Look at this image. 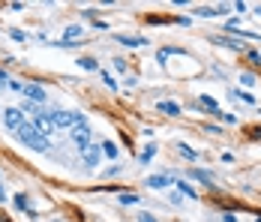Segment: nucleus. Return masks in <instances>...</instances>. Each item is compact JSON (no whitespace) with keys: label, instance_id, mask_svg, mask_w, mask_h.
<instances>
[{"label":"nucleus","instance_id":"f257e3e1","mask_svg":"<svg viewBox=\"0 0 261 222\" xmlns=\"http://www.w3.org/2000/svg\"><path fill=\"white\" fill-rule=\"evenodd\" d=\"M15 135H18V138H21V141H24L30 150H36V153H48V150H51V138H45V135H42L36 126L27 124V120H24V126H21Z\"/></svg>","mask_w":261,"mask_h":222},{"label":"nucleus","instance_id":"f03ea898","mask_svg":"<svg viewBox=\"0 0 261 222\" xmlns=\"http://www.w3.org/2000/svg\"><path fill=\"white\" fill-rule=\"evenodd\" d=\"M69 141H72L79 150L90 147V144H93V129H90V124H87V120H81V124L72 126V129H69Z\"/></svg>","mask_w":261,"mask_h":222},{"label":"nucleus","instance_id":"7ed1b4c3","mask_svg":"<svg viewBox=\"0 0 261 222\" xmlns=\"http://www.w3.org/2000/svg\"><path fill=\"white\" fill-rule=\"evenodd\" d=\"M51 120L57 129H72L75 124H81L84 120V114H79V111H63V108H54L51 111Z\"/></svg>","mask_w":261,"mask_h":222},{"label":"nucleus","instance_id":"20e7f679","mask_svg":"<svg viewBox=\"0 0 261 222\" xmlns=\"http://www.w3.org/2000/svg\"><path fill=\"white\" fill-rule=\"evenodd\" d=\"M3 124H6L9 132H18V129L24 126V111H21V108H6V111H3Z\"/></svg>","mask_w":261,"mask_h":222},{"label":"nucleus","instance_id":"39448f33","mask_svg":"<svg viewBox=\"0 0 261 222\" xmlns=\"http://www.w3.org/2000/svg\"><path fill=\"white\" fill-rule=\"evenodd\" d=\"M33 126H36L45 138H51V132H57V126H54V120H51V111H39L36 120H33Z\"/></svg>","mask_w":261,"mask_h":222},{"label":"nucleus","instance_id":"423d86ee","mask_svg":"<svg viewBox=\"0 0 261 222\" xmlns=\"http://www.w3.org/2000/svg\"><path fill=\"white\" fill-rule=\"evenodd\" d=\"M81 156H84V165H87V168H96L99 159H102V147H99V144H90V147L81 150Z\"/></svg>","mask_w":261,"mask_h":222},{"label":"nucleus","instance_id":"0eeeda50","mask_svg":"<svg viewBox=\"0 0 261 222\" xmlns=\"http://www.w3.org/2000/svg\"><path fill=\"white\" fill-rule=\"evenodd\" d=\"M21 93L27 96V102H36V105H42V102L48 99V93H45L39 84H24V90H21Z\"/></svg>","mask_w":261,"mask_h":222},{"label":"nucleus","instance_id":"6e6552de","mask_svg":"<svg viewBox=\"0 0 261 222\" xmlns=\"http://www.w3.org/2000/svg\"><path fill=\"white\" fill-rule=\"evenodd\" d=\"M231 6H225V3H219V6H201V9H195L201 18H216V15H225Z\"/></svg>","mask_w":261,"mask_h":222},{"label":"nucleus","instance_id":"1a4fd4ad","mask_svg":"<svg viewBox=\"0 0 261 222\" xmlns=\"http://www.w3.org/2000/svg\"><path fill=\"white\" fill-rule=\"evenodd\" d=\"M144 183H147L150 189H168V186H171L174 180H171V177H165V174H150V177H147Z\"/></svg>","mask_w":261,"mask_h":222},{"label":"nucleus","instance_id":"9d476101","mask_svg":"<svg viewBox=\"0 0 261 222\" xmlns=\"http://www.w3.org/2000/svg\"><path fill=\"white\" fill-rule=\"evenodd\" d=\"M156 108L162 111V114H168V117H177V114L183 111V108L177 105V102H174V99H162V102H159Z\"/></svg>","mask_w":261,"mask_h":222},{"label":"nucleus","instance_id":"9b49d317","mask_svg":"<svg viewBox=\"0 0 261 222\" xmlns=\"http://www.w3.org/2000/svg\"><path fill=\"white\" fill-rule=\"evenodd\" d=\"M120 45H129V48H144L147 45V36H114Z\"/></svg>","mask_w":261,"mask_h":222},{"label":"nucleus","instance_id":"f8f14e48","mask_svg":"<svg viewBox=\"0 0 261 222\" xmlns=\"http://www.w3.org/2000/svg\"><path fill=\"white\" fill-rule=\"evenodd\" d=\"M153 156H156V144H147V147L141 150V156H138V165H150Z\"/></svg>","mask_w":261,"mask_h":222},{"label":"nucleus","instance_id":"ddd939ff","mask_svg":"<svg viewBox=\"0 0 261 222\" xmlns=\"http://www.w3.org/2000/svg\"><path fill=\"white\" fill-rule=\"evenodd\" d=\"M213 42H216V45H225V48L243 51V42H237V39H225V36H213Z\"/></svg>","mask_w":261,"mask_h":222},{"label":"nucleus","instance_id":"4468645a","mask_svg":"<svg viewBox=\"0 0 261 222\" xmlns=\"http://www.w3.org/2000/svg\"><path fill=\"white\" fill-rule=\"evenodd\" d=\"M192 180H201V183H207V186H213V174L204 171V168H192Z\"/></svg>","mask_w":261,"mask_h":222},{"label":"nucleus","instance_id":"2eb2a0df","mask_svg":"<svg viewBox=\"0 0 261 222\" xmlns=\"http://www.w3.org/2000/svg\"><path fill=\"white\" fill-rule=\"evenodd\" d=\"M174 183H177V189H180V195H189L192 201L198 198V192H195V186H189L186 180H174Z\"/></svg>","mask_w":261,"mask_h":222},{"label":"nucleus","instance_id":"dca6fc26","mask_svg":"<svg viewBox=\"0 0 261 222\" xmlns=\"http://www.w3.org/2000/svg\"><path fill=\"white\" fill-rule=\"evenodd\" d=\"M201 105H207V111L210 114H216V117L222 114V111H219V102H216L213 96H201Z\"/></svg>","mask_w":261,"mask_h":222},{"label":"nucleus","instance_id":"f3484780","mask_svg":"<svg viewBox=\"0 0 261 222\" xmlns=\"http://www.w3.org/2000/svg\"><path fill=\"white\" fill-rule=\"evenodd\" d=\"M177 150L183 153V159H186V162H195V159H198V153H195V150L189 147V144H183V141L177 144Z\"/></svg>","mask_w":261,"mask_h":222},{"label":"nucleus","instance_id":"a211bd4d","mask_svg":"<svg viewBox=\"0 0 261 222\" xmlns=\"http://www.w3.org/2000/svg\"><path fill=\"white\" fill-rule=\"evenodd\" d=\"M99 147H102V153L108 156V159H117V156H120V153H117V144H114V141H105V144H99Z\"/></svg>","mask_w":261,"mask_h":222},{"label":"nucleus","instance_id":"6ab92c4d","mask_svg":"<svg viewBox=\"0 0 261 222\" xmlns=\"http://www.w3.org/2000/svg\"><path fill=\"white\" fill-rule=\"evenodd\" d=\"M79 66H81V69H87V72H96V69H99L93 57H79Z\"/></svg>","mask_w":261,"mask_h":222},{"label":"nucleus","instance_id":"aec40b11","mask_svg":"<svg viewBox=\"0 0 261 222\" xmlns=\"http://www.w3.org/2000/svg\"><path fill=\"white\" fill-rule=\"evenodd\" d=\"M63 36H66V45H69V42H75V39L81 36V27H79V24L66 27V33H63Z\"/></svg>","mask_w":261,"mask_h":222},{"label":"nucleus","instance_id":"412c9836","mask_svg":"<svg viewBox=\"0 0 261 222\" xmlns=\"http://www.w3.org/2000/svg\"><path fill=\"white\" fill-rule=\"evenodd\" d=\"M117 201H120V204H138V195H135V192H120Z\"/></svg>","mask_w":261,"mask_h":222},{"label":"nucleus","instance_id":"4be33fe9","mask_svg":"<svg viewBox=\"0 0 261 222\" xmlns=\"http://www.w3.org/2000/svg\"><path fill=\"white\" fill-rule=\"evenodd\" d=\"M231 96L240 99V102H246V105H252V102H255V99L249 96V93H243V90H231Z\"/></svg>","mask_w":261,"mask_h":222},{"label":"nucleus","instance_id":"5701e85b","mask_svg":"<svg viewBox=\"0 0 261 222\" xmlns=\"http://www.w3.org/2000/svg\"><path fill=\"white\" fill-rule=\"evenodd\" d=\"M240 84L252 87V84H255V75H252V72H243V75H240Z\"/></svg>","mask_w":261,"mask_h":222},{"label":"nucleus","instance_id":"b1692460","mask_svg":"<svg viewBox=\"0 0 261 222\" xmlns=\"http://www.w3.org/2000/svg\"><path fill=\"white\" fill-rule=\"evenodd\" d=\"M102 81H105V84H108V87H111V90L117 87V81H114V75H108V72H102Z\"/></svg>","mask_w":261,"mask_h":222},{"label":"nucleus","instance_id":"393cba45","mask_svg":"<svg viewBox=\"0 0 261 222\" xmlns=\"http://www.w3.org/2000/svg\"><path fill=\"white\" fill-rule=\"evenodd\" d=\"M138 222H156V216H153V213H144V210H141V213H138Z\"/></svg>","mask_w":261,"mask_h":222},{"label":"nucleus","instance_id":"a878e982","mask_svg":"<svg viewBox=\"0 0 261 222\" xmlns=\"http://www.w3.org/2000/svg\"><path fill=\"white\" fill-rule=\"evenodd\" d=\"M15 207H18V210H27V198L24 195H15Z\"/></svg>","mask_w":261,"mask_h":222},{"label":"nucleus","instance_id":"bb28decb","mask_svg":"<svg viewBox=\"0 0 261 222\" xmlns=\"http://www.w3.org/2000/svg\"><path fill=\"white\" fill-rule=\"evenodd\" d=\"M12 39H15V42H24L27 33H24V30H12Z\"/></svg>","mask_w":261,"mask_h":222},{"label":"nucleus","instance_id":"cd10ccee","mask_svg":"<svg viewBox=\"0 0 261 222\" xmlns=\"http://www.w3.org/2000/svg\"><path fill=\"white\" fill-rule=\"evenodd\" d=\"M114 72H126V63H123V60H120V57H117V60H114Z\"/></svg>","mask_w":261,"mask_h":222},{"label":"nucleus","instance_id":"c85d7f7f","mask_svg":"<svg viewBox=\"0 0 261 222\" xmlns=\"http://www.w3.org/2000/svg\"><path fill=\"white\" fill-rule=\"evenodd\" d=\"M249 60H252V63L258 66V63H261V51H249Z\"/></svg>","mask_w":261,"mask_h":222},{"label":"nucleus","instance_id":"c756f323","mask_svg":"<svg viewBox=\"0 0 261 222\" xmlns=\"http://www.w3.org/2000/svg\"><path fill=\"white\" fill-rule=\"evenodd\" d=\"M6 81H9V75H6V72H3V69H0V87H3Z\"/></svg>","mask_w":261,"mask_h":222},{"label":"nucleus","instance_id":"7c9ffc66","mask_svg":"<svg viewBox=\"0 0 261 222\" xmlns=\"http://www.w3.org/2000/svg\"><path fill=\"white\" fill-rule=\"evenodd\" d=\"M222 222H237V216H231V213H225V216H222Z\"/></svg>","mask_w":261,"mask_h":222},{"label":"nucleus","instance_id":"2f4dec72","mask_svg":"<svg viewBox=\"0 0 261 222\" xmlns=\"http://www.w3.org/2000/svg\"><path fill=\"white\" fill-rule=\"evenodd\" d=\"M3 198H6V189H3V183H0V201H3Z\"/></svg>","mask_w":261,"mask_h":222},{"label":"nucleus","instance_id":"473e14b6","mask_svg":"<svg viewBox=\"0 0 261 222\" xmlns=\"http://www.w3.org/2000/svg\"><path fill=\"white\" fill-rule=\"evenodd\" d=\"M255 222H261V219H255Z\"/></svg>","mask_w":261,"mask_h":222}]
</instances>
